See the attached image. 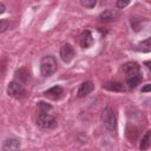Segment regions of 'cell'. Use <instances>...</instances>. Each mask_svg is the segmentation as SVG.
<instances>
[{
  "mask_svg": "<svg viewBox=\"0 0 151 151\" xmlns=\"http://www.w3.org/2000/svg\"><path fill=\"white\" fill-rule=\"evenodd\" d=\"M57 60L53 55H46L40 60V72L42 77H50L57 71Z\"/></svg>",
  "mask_w": 151,
  "mask_h": 151,
  "instance_id": "1",
  "label": "cell"
},
{
  "mask_svg": "<svg viewBox=\"0 0 151 151\" xmlns=\"http://www.w3.org/2000/svg\"><path fill=\"white\" fill-rule=\"evenodd\" d=\"M101 120L107 131L110 132L117 131V117L114 114V111L111 107H106L101 112Z\"/></svg>",
  "mask_w": 151,
  "mask_h": 151,
  "instance_id": "2",
  "label": "cell"
},
{
  "mask_svg": "<svg viewBox=\"0 0 151 151\" xmlns=\"http://www.w3.org/2000/svg\"><path fill=\"white\" fill-rule=\"evenodd\" d=\"M7 93L12 98L22 99L26 96V90H25L22 83L18 81V80H12L7 85Z\"/></svg>",
  "mask_w": 151,
  "mask_h": 151,
  "instance_id": "3",
  "label": "cell"
},
{
  "mask_svg": "<svg viewBox=\"0 0 151 151\" xmlns=\"http://www.w3.org/2000/svg\"><path fill=\"white\" fill-rule=\"evenodd\" d=\"M37 125L44 130H53L58 126V122L53 116L40 112V114L37 118Z\"/></svg>",
  "mask_w": 151,
  "mask_h": 151,
  "instance_id": "4",
  "label": "cell"
},
{
  "mask_svg": "<svg viewBox=\"0 0 151 151\" xmlns=\"http://www.w3.org/2000/svg\"><path fill=\"white\" fill-rule=\"evenodd\" d=\"M76 55V52H74V48L72 47V45L70 44H64L61 47H60V58L61 60L65 63V64H68L72 61V59L74 58Z\"/></svg>",
  "mask_w": 151,
  "mask_h": 151,
  "instance_id": "5",
  "label": "cell"
},
{
  "mask_svg": "<svg viewBox=\"0 0 151 151\" xmlns=\"http://www.w3.org/2000/svg\"><path fill=\"white\" fill-rule=\"evenodd\" d=\"M119 18V13L117 11H113V9H105L104 12H101L98 17V20L100 22H104V24H107V22H113L116 20H118Z\"/></svg>",
  "mask_w": 151,
  "mask_h": 151,
  "instance_id": "6",
  "label": "cell"
},
{
  "mask_svg": "<svg viewBox=\"0 0 151 151\" xmlns=\"http://www.w3.org/2000/svg\"><path fill=\"white\" fill-rule=\"evenodd\" d=\"M93 90H94L93 83H92L91 80H86V81H84V83L80 84V86H79V88H78V91H77V96H78V98H85V97L88 96Z\"/></svg>",
  "mask_w": 151,
  "mask_h": 151,
  "instance_id": "7",
  "label": "cell"
},
{
  "mask_svg": "<svg viewBox=\"0 0 151 151\" xmlns=\"http://www.w3.org/2000/svg\"><path fill=\"white\" fill-rule=\"evenodd\" d=\"M63 94H64V88L59 85H55V86H53V87H51L44 92V96L47 97L48 99H52V100L60 99Z\"/></svg>",
  "mask_w": 151,
  "mask_h": 151,
  "instance_id": "8",
  "label": "cell"
},
{
  "mask_svg": "<svg viewBox=\"0 0 151 151\" xmlns=\"http://www.w3.org/2000/svg\"><path fill=\"white\" fill-rule=\"evenodd\" d=\"M123 71L125 72L126 77L136 76V74H139V73H140L139 65H138L136 61H129V63H125V64L123 65Z\"/></svg>",
  "mask_w": 151,
  "mask_h": 151,
  "instance_id": "9",
  "label": "cell"
},
{
  "mask_svg": "<svg viewBox=\"0 0 151 151\" xmlns=\"http://www.w3.org/2000/svg\"><path fill=\"white\" fill-rule=\"evenodd\" d=\"M79 44L83 48H88L92 44H93V37L92 33L88 29H85L81 34H80V39H79Z\"/></svg>",
  "mask_w": 151,
  "mask_h": 151,
  "instance_id": "10",
  "label": "cell"
},
{
  "mask_svg": "<svg viewBox=\"0 0 151 151\" xmlns=\"http://www.w3.org/2000/svg\"><path fill=\"white\" fill-rule=\"evenodd\" d=\"M20 147V140L15 138H8L2 144V151H9V150H18Z\"/></svg>",
  "mask_w": 151,
  "mask_h": 151,
  "instance_id": "11",
  "label": "cell"
},
{
  "mask_svg": "<svg viewBox=\"0 0 151 151\" xmlns=\"http://www.w3.org/2000/svg\"><path fill=\"white\" fill-rule=\"evenodd\" d=\"M103 88H106V90L113 91V92H124L125 91L124 85L118 81H107V83L103 84Z\"/></svg>",
  "mask_w": 151,
  "mask_h": 151,
  "instance_id": "12",
  "label": "cell"
},
{
  "mask_svg": "<svg viewBox=\"0 0 151 151\" xmlns=\"http://www.w3.org/2000/svg\"><path fill=\"white\" fill-rule=\"evenodd\" d=\"M142 74H136V76H130V77H126V85L129 86V88H134L137 87L140 83H142Z\"/></svg>",
  "mask_w": 151,
  "mask_h": 151,
  "instance_id": "13",
  "label": "cell"
},
{
  "mask_svg": "<svg viewBox=\"0 0 151 151\" xmlns=\"http://www.w3.org/2000/svg\"><path fill=\"white\" fill-rule=\"evenodd\" d=\"M134 51H138V52H151V37L143 40L142 42H139L138 45L134 46Z\"/></svg>",
  "mask_w": 151,
  "mask_h": 151,
  "instance_id": "14",
  "label": "cell"
},
{
  "mask_svg": "<svg viewBox=\"0 0 151 151\" xmlns=\"http://www.w3.org/2000/svg\"><path fill=\"white\" fill-rule=\"evenodd\" d=\"M151 146V130L146 131L145 134L140 139V144H139V149L140 150H146Z\"/></svg>",
  "mask_w": 151,
  "mask_h": 151,
  "instance_id": "15",
  "label": "cell"
},
{
  "mask_svg": "<svg viewBox=\"0 0 151 151\" xmlns=\"http://www.w3.org/2000/svg\"><path fill=\"white\" fill-rule=\"evenodd\" d=\"M15 78L19 79L18 81H20V83H26L28 80V78H29V74H28L26 68H20V70H18L15 72Z\"/></svg>",
  "mask_w": 151,
  "mask_h": 151,
  "instance_id": "16",
  "label": "cell"
},
{
  "mask_svg": "<svg viewBox=\"0 0 151 151\" xmlns=\"http://www.w3.org/2000/svg\"><path fill=\"white\" fill-rule=\"evenodd\" d=\"M138 136H139V130L138 129H136L134 126H129L127 129H126V137L129 138V140H131V142H134L137 138H138Z\"/></svg>",
  "mask_w": 151,
  "mask_h": 151,
  "instance_id": "17",
  "label": "cell"
},
{
  "mask_svg": "<svg viewBox=\"0 0 151 151\" xmlns=\"http://www.w3.org/2000/svg\"><path fill=\"white\" fill-rule=\"evenodd\" d=\"M38 109H39L40 112H42V113H47L48 111L52 110V106H51L50 104L45 103V101H39V103H38Z\"/></svg>",
  "mask_w": 151,
  "mask_h": 151,
  "instance_id": "18",
  "label": "cell"
},
{
  "mask_svg": "<svg viewBox=\"0 0 151 151\" xmlns=\"http://www.w3.org/2000/svg\"><path fill=\"white\" fill-rule=\"evenodd\" d=\"M80 4L86 8H93L97 4V0H80Z\"/></svg>",
  "mask_w": 151,
  "mask_h": 151,
  "instance_id": "19",
  "label": "cell"
},
{
  "mask_svg": "<svg viewBox=\"0 0 151 151\" xmlns=\"http://www.w3.org/2000/svg\"><path fill=\"white\" fill-rule=\"evenodd\" d=\"M8 27H9V21L6 19H1L0 20V33H4Z\"/></svg>",
  "mask_w": 151,
  "mask_h": 151,
  "instance_id": "20",
  "label": "cell"
},
{
  "mask_svg": "<svg viewBox=\"0 0 151 151\" xmlns=\"http://www.w3.org/2000/svg\"><path fill=\"white\" fill-rule=\"evenodd\" d=\"M131 2V0H117V2H116V5H117V8H125Z\"/></svg>",
  "mask_w": 151,
  "mask_h": 151,
  "instance_id": "21",
  "label": "cell"
},
{
  "mask_svg": "<svg viewBox=\"0 0 151 151\" xmlns=\"http://www.w3.org/2000/svg\"><path fill=\"white\" fill-rule=\"evenodd\" d=\"M142 92H151V84H146L142 87Z\"/></svg>",
  "mask_w": 151,
  "mask_h": 151,
  "instance_id": "22",
  "label": "cell"
},
{
  "mask_svg": "<svg viewBox=\"0 0 151 151\" xmlns=\"http://www.w3.org/2000/svg\"><path fill=\"white\" fill-rule=\"evenodd\" d=\"M5 11H6V7H5L4 2H1V4H0V13L2 14V13H5Z\"/></svg>",
  "mask_w": 151,
  "mask_h": 151,
  "instance_id": "23",
  "label": "cell"
},
{
  "mask_svg": "<svg viewBox=\"0 0 151 151\" xmlns=\"http://www.w3.org/2000/svg\"><path fill=\"white\" fill-rule=\"evenodd\" d=\"M145 65H146V66H147V67L151 70V61H146V63H145Z\"/></svg>",
  "mask_w": 151,
  "mask_h": 151,
  "instance_id": "24",
  "label": "cell"
}]
</instances>
